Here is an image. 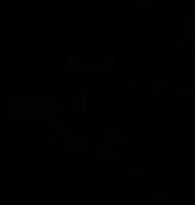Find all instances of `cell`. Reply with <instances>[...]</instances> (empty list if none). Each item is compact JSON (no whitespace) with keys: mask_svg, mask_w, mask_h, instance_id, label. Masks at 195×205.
<instances>
[{"mask_svg":"<svg viewBox=\"0 0 195 205\" xmlns=\"http://www.w3.org/2000/svg\"><path fill=\"white\" fill-rule=\"evenodd\" d=\"M83 65H85V61H83V57L81 55H69L67 57V61H65V71H83Z\"/></svg>","mask_w":195,"mask_h":205,"instance_id":"1","label":"cell"},{"mask_svg":"<svg viewBox=\"0 0 195 205\" xmlns=\"http://www.w3.org/2000/svg\"><path fill=\"white\" fill-rule=\"evenodd\" d=\"M83 89H85V81L81 83L77 89L73 91V95H71V102H69L71 110H77V109H79V99H81V93H83Z\"/></svg>","mask_w":195,"mask_h":205,"instance_id":"2","label":"cell"},{"mask_svg":"<svg viewBox=\"0 0 195 205\" xmlns=\"http://www.w3.org/2000/svg\"><path fill=\"white\" fill-rule=\"evenodd\" d=\"M179 61H191L193 59V51L185 45V48H179V55H177Z\"/></svg>","mask_w":195,"mask_h":205,"instance_id":"3","label":"cell"},{"mask_svg":"<svg viewBox=\"0 0 195 205\" xmlns=\"http://www.w3.org/2000/svg\"><path fill=\"white\" fill-rule=\"evenodd\" d=\"M101 61L104 65H108V67H115V49H108L107 53L101 57Z\"/></svg>","mask_w":195,"mask_h":205,"instance_id":"4","label":"cell"},{"mask_svg":"<svg viewBox=\"0 0 195 205\" xmlns=\"http://www.w3.org/2000/svg\"><path fill=\"white\" fill-rule=\"evenodd\" d=\"M97 180H99V176H85L83 185H87V188H97Z\"/></svg>","mask_w":195,"mask_h":205,"instance_id":"5","label":"cell"},{"mask_svg":"<svg viewBox=\"0 0 195 205\" xmlns=\"http://www.w3.org/2000/svg\"><path fill=\"white\" fill-rule=\"evenodd\" d=\"M148 170V166H142V164H132L130 166V174H146Z\"/></svg>","mask_w":195,"mask_h":205,"instance_id":"6","label":"cell"},{"mask_svg":"<svg viewBox=\"0 0 195 205\" xmlns=\"http://www.w3.org/2000/svg\"><path fill=\"white\" fill-rule=\"evenodd\" d=\"M164 195H166V191H162V189H154V191H152V201H154V203H164Z\"/></svg>","mask_w":195,"mask_h":205,"instance_id":"7","label":"cell"},{"mask_svg":"<svg viewBox=\"0 0 195 205\" xmlns=\"http://www.w3.org/2000/svg\"><path fill=\"white\" fill-rule=\"evenodd\" d=\"M164 85H166V83L162 81V79H156V81H152V91H154V93H162V91H164Z\"/></svg>","mask_w":195,"mask_h":205,"instance_id":"8","label":"cell"},{"mask_svg":"<svg viewBox=\"0 0 195 205\" xmlns=\"http://www.w3.org/2000/svg\"><path fill=\"white\" fill-rule=\"evenodd\" d=\"M175 93H179V95H191V93H193V87H191V85H179L177 89H175Z\"/></svg>","mask_w":195,"mask_h":205,"instance_id":"9","label":"cell"},{"mask_svg":"<svg viewBox=\"0 0 195 205\" xmlns=\"http://www.w3.org/2000/svg\"><path fill=\"white\" fill-rule=\"evenodd\" d=\"M97 156H99V158H101V156H103V158H111L112 152H97Z\"/></svg>","mask_w":195,"mask_h":205,"instance_id":"10","label":"cell"},{"mask_svg":"<svg viewBox=\"0 0 195 205\" xmlns=\"http://www.w3.org/2000/svg\"><path fill=\"white\" fill-rule=\"evenodd\" d=\"M140 91H142V93L146 91V81H140Z\"/></svg>","mask_w":195,"mask_h":205,"instance_id":"11","label":"cell"}]
</instances>
